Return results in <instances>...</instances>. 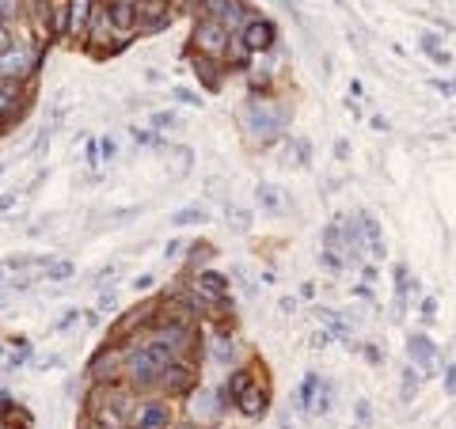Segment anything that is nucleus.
<instances>
[{"instance_id":"obj_1","label":"nucleus","mask_w":456,"mask_h":429,"mask_svg":"<svg viewBox=\"0 0 456 429\" xmlns=\"http://www.w3.org/2000/svg\"><path fill=\"white\" fill-rule=\"evenodd\" d=\"M243 118H247L243 126H247L259 141H270L274 134H281V126H286V110L270 107V103H255V99L243 107Z\"/></svg>"},{"instance_id":"obj_2","label":"nucleus","mask_w":456,"mask_h":429,"mask_svg":"<svg viewBox=\"0 0 456 429\" xmlns=\"http://www.w3.org/2000/svg\"><path fill=\"white\" fill-rule=\"evenodd\" d=\"M129 35H122L115 27V19H110V8H99L95 19H91V49H107V54H115V49L126 46Z\"/></svg>"},{"instance_id":"obj_3","label":"nucleus","mask_w":456,"mask_h":429,"mask_svg":"<svg viewBox=\"0 0 456 429\" xmlns=\"http://www.w3.org/2000/svg\"><path fill=\"white\" fill-rule=\"evenodd\" d=\"M194 46L201 49V54H209V57H225L228 54V27L206 16L194 27Z\"/></svg>"},{"instance_id":"obj_4","label":"nucleus","mask_w":456,"mask_h":429,"mask_svg":"<svg viewBox=\"0 0 456 429\" xmlns=\"http://www.w3.org/2000/svg\"><path fill=\"white\" fill-rule=\"evenodd\" d=\"M160 369H164V365H160L156 357H152V350H148V346H141V350H134V353L126 357V372H129V380H134V384H141V387L156 384Z\"/></svg>"},{"instance_id":"obj_5","label":"nucleus","mask_w":456,"mask_h":429,"mask_svg":"<svg viewBox=\"0 0 456 429\" xmlns=\"http://www.w3.org/2000/svg\"><path fill=\"white\" fill-rule=\"evenodd\" d=\"M134 8H137V23H141V30H145V35H156V30H164L168 19H171V12H168L164 0H137Z\"/></svg>"},{"instance_id":"obj_6","label":"nucleus","mask_w":456,"mask_h":429,"mask_svg":"<svg viewBox=\"0 0 456 429\" xmlns=\"http://www.w3.org/2000/svg\"><path fill=\"white\" fill-rule=\"evenodd\" d=\"M240 42H243V49H251V54L274 46V23H270V19H247V23H243Z\"/></svg>"},{"instance_id":"obj_7","label":"nucleus","mask_w":456,"mask_h":429,"mask_svg":"<svg viewBox=\"0 0 456 429\" xmlns=\"http://www.w3.org/2000/svg\"><path fill=\"white\" fill-rule=\"evenodd\" d=\"M35 49H8V54H0V76H27V73H35Z\"/></svg>"},{"instance_id":"obj_8","label":"nucleus","mask_w":456,"mask_h":429,"mask_svg":"<svg viewBox=\"0 0 456 429\" xmlns=\"http://www.w3.org/2000/svg\"><path fill=\"white\" fill-rule=\"evenodd\" d=\"M206 16L209 19H217V23H225L228 30H236L243 27V8H240V0H206Z\"/></svg>"},{"instance_id":"obj_9","label":"nucleus","mask_w":456,"mask_h":429,"mask_svg":"<svg viewBox=\"0 0 456 429\" xmlns=\"http://www.w3.org/2000/svg\"><path fill=\"white\" fill-rule=\"evenodd\" d=\"M194 281H198V293L213 304H221L228 296V281H225V274H217V270H201Z\"/></svg>"},{"instance_id":"obj_10","label":"nucleus","mask_w":456,"mask_h":429,"mask_svg":"<svg viewBox=\"0 0 456 429\" xmlns=\"http://www.w3.org/2000/svg\"><path fill=\"white\" fill-rule=\"evenodd\" d=\"M137 429H168L171 425V411L164 403H141V411H137Z\"/></svg>"},{"instance_id":"obj_11","label":"nucleus","mask_w":456,"mask_h":429,"mask_svg":"<svg viewBox=\"0 0 456 429\" xmlns=\"http://www.w3.org/2000/svg\"><path fill=\"white\" fill-rule=\"evenodd\" d=\"M156 380L164 384L168 392H187V387L194 384V372H190L187 365L171 361V365H164V369H160V376H156Z\"/></svg>"},{"instance_id":"obj_12","label":"nucleus","mask_w":456,"mask_h":429,"mask_svg":"<svg viewBox=\"0 0 456 429\" xmlns=\"http://www.w3.org/2000/svg\"><path fill=\"white\" fill-rule=\"evenodd\" d=\"M407 353H411V361L419 365V369H433V365H438V350H433V342L426 339V334H411Z\"/></svg>"},{"instance_id":"obj_13","label":"nucleus","mask_w":456,"mask_h":429,"mask_svg":"<svg viewBox=\"0 0 456 429\" xmlns=\"http://www.w3.org/2000/svg\"><path fill=\"white\" fill-rule=\"evenodd\" d=\"M236 403H240V411L247 418H262V414H267V392H262V387H247Z\"/></svg>"},{"instance_id":"obj_14","label":"nucleus","mask_w":456,"mask_h":429,"mask_svg":"<svg viewBox=\"0 0 456 429\" xmlns=\"http://www.w3.org/2000/svg\"><path fill=\"white\" fill-rule=\"evenodd\" d=\"M110 19H115V27L122 35H129V30H134V19H137L134 0H115V4H110Z\"/></svg>"},{"instance_id":"obj_15","label":"nucleus","mask_w":456,"mask_h":429,"mask_svg":"<svg viewBox=\"0 0 456 429\" xmlns=\"http://www.w3.org/2000/svg\"><path fill=\"white\" fill-rule=\"evenodd\" d=\"M115 372H118V350L95 353V361H91V376H95V380H110Z\"/></svg>"},{"instance_id":"obj_16","label":"nucleus","mask_w":456,"mask_h":429,"mask_svg":"<svg viewBox=\"0 0 456 429\" xmlns=\"http://www.w3.org/2000/svg\"><path fill=\"white\" fill-rule=\"evenodd\" d=\"M16 103H19V80H12V76H0V118H4V114H12Z\"/></svg>"},{"instance_id":"obj_17","label":"nucleus","mask_w":456,"mask_h":429,"mask_svg":"<svg viewBox=\"0 0 456 429\" xmlns=\"http://www.w3.org/2000/svg\"><path fill=\"white\" fill-rule=\"evenodd\" d=\"M88 8H91V0H73V4H69V30H73V35H80V30L88 27Z\"/></svg>"},{"instance_id":"obj_18","label":"nucleus","mask_w":456,"mask_h":429,"mask_svg":"<svg viewBox=\"0 0 456 429\" xmlns=\"http://www.w3.org/2000/svg\"><path fill=\"white\" fill-rule=\"evenodd\" d=\"M361 228H365V247H369L373 254H384V236H380L377 221H373V217H361Z\"/></svg>"},{"instance_id":"obj_19","label":"nucleus","mask_w":456,"mask_h":429,"mask_svg":"<svg viewBox=\"0 0 456 429\" xmlns=\"http://www.w3.org/2000/svg\"><path fill=\"white\" fill-rule=\"evenodd\" d=\"M190 414H194L198 422H206V418L217 414V399H209V392H198V399H190Z\"/></svg>"},{"instance_id":"obj_20","label":"nucleus","mask_w":456,"mask_h":429,"mask_svg":"<svg viewBox=\"0 0 456 429\" xmlns=\"http://www.w3.org/2000/svg\"><path fill=\"white\" fill-rule=\"evenodd\" d=\"M213 361H217V365L232 361V339H228V334H217V339H213Z\"/></svg>"},{"instance_id":"obj_21","label":"nucleus","mask_w":456,"mask_h":429,"mask_svg":"<svg viewBox=\"0 0 456 429\" xmlns=\"http://www.w3.org/2000/svg\"><path fill=\"white\" fill-rule=\"evenodd\" d=\"M247 387H251V376H247V372H232V380H228V387H225V399H240Z\"/></svg>"},{"instance_id":"obj_22","label":"nucleus","mask_w":456,"mask_h":429,"mask_svg":"<svg viewBox=\"0 0 456 429\" xmlns=\"http://www.w3.org/2000/svg\"><path fill=\"white\" fill-rule=\"evenodd\" d=\"M8 266H12V270H27V266H46V259H38V254H12V259H8Z\"/></svg>"},{"instance_id":"obj_23","label":"nucleus","mask_w":456,"mask_h":429,"mask_svg":"<svg viewBox=\"0 0 456 429\" xmlns=\"http://www.w3.org/2000/svg\"><path fill=\"white\" fill-rule=\"evenodd\" d=\"M171 221H175V224H201V221H206V213L190 206V209H179V213H175V217H171Z\"/></svg>"},{"instance_id":"obj_24","label":"nucleus","mask_w":456,"mask_h":429,"mask_svg":"<svg viewBox=\"0 0 456 429\" xmlns=\"http://www.w3.org/2000/svg\"><path fill=\"white\" fill-rule=\"evenodd\" d=\"M259 201H262V206H267L270 213H278V209H281V198H278V194H274L270 187H262V182H259Z\"/></svg>"},{"instance_id":"obj_25","label":"nucleus","mask_w":456,"mask_h":429,"mask_svg":"<svg viewBox=\"0 0 456 429\" xmlns=\"http://www.w3.org/2000/svg\"><path fill=\"white\" fill-rule=\"evenodd\" d=\"M194 73H198L201 80H206L209 88H217V73H213V65H209V61H194Z\"/></svg>"},{"instance_id":"obj_26","label":"nucleus","mask_w":456,"mask_h":429,"mask_svg":"<svg viewBox=\"0 0 456 429\" xmlns=\"http://www.w3.org/2000/svg\"><path fill=\"white\" fill-rule=\"evenodd\" d=\"M49 278H54V281L73 278V262H54V266H49Z\"/></svg>"},{"instance_id":"obj_27","label":"nucleus","mask_w":456,"mask_h":429,"mask_svg":"<svg viewBox=\"0 0 456 429\" xmlns=\"http://www.w3.org/2000/svg\"><path fill=\"white\" fill-rule=\"evenodd\" d=\"M152 126L156 129H175V114H171V110H160V114H152Z\"/></svg>"},{"instance_id":"obj_28","label":"nucleus","mask_w":456,"mask_h":429,"mask_svg":"<svg viewBox=\"0 0 456 429\" xmlns=\"http://www.w3.org/2000/svg\"><path fill=\"white\" fill-rule=\"evenodd\" d=\"M414 392H419V376L407 369V372H403V399H411Z\"/></svg>"},{"instance_id":"obj_29","label":"nucleus","mask_w":456,"mask_h":429,"mask_svg":"<svg viewBox=\"0 0 456 429\" xmlns=\"http://www.w3.org/2000/svg\"><path fill=\"white\" fill-rule=\"evenodd\" d=\"M19 12V0H0V19H12Z\"/></svg>"},{"instance_id":"obj_30","label":"nucleus","mask_w":456,"mask_h":429,"mask_svg":"<svg viewBox=\"0 0 456 429\" xmlns=\"http://www.w3.org/2000/svg\"><path fill=\"white\" fill-rule=\"evenodd\" d=\"M8 49H12V30L0 23V54H8Z\"/></svg>"},{"instance_id":"obj_31","label":"nucleus","mask_w":456,"mask_h":429,"mask_svg":"<svg viewBox=\"0 0 456 429\" xmlns=\"http://www.w3.org/2000/svg\"><path fill=\"white\" fill-rule=\"evenodd\" d=\"M175 95L182 99V103H198V95H190V91H187V88H175Z\"/></svg>"},{"instance_id":"obj_32","label":"nucleus","mask_w":456,"mask_h":429,"mask_svg":"<svg viewBox=\"0 0 456 429\" xmlns=\"http://www.w3.org/2000/svg\"><path fill=\"white\" fill-rule=\"evenodd\" d=\"M99 148H103V156H107V160L115 156V141H110V137H107V141H99Z\"/></svg>"},{"instance_id":"obj_33","label":"nucleus","mask_w":456,"mask_h":429,"mask_svg":"<svg viewBox=\"0 0 456 429\" xmlns=\"http://www.w3.org/2000/svg\"><path fill=\"white\" fill-rule=\"evenodd\" d=\"M4 411H12V395L0 392V414H4Z\"/></svg>"},{"instance_id":"obj_34","label":"nucleus","mask_w":456,"mask_h":429,"mask_svg":"<svg viewBox=\"0 0 456 429\" xmlns=\"http://www.w3.org/2000/svg\"><path fill=\"white\" fill-rule=\"evenodd\" d=\"M179 243H182V240H168V247H164L168 259H171V254H179Z\"/></svg>"},{"instance_id":"obj_35","label":"nucleus","mask_w":456,"mask_h":429,"mask_svg":"<svg viewBox=\"0 0 456 429\" xmlns=\"http://www.w3.org/2000/svg\"><path fill=\"white\" fill-rule=\"evenodd\" d=\"M182 429H198V425H182Z\"/></svg>"},{"instance_id":"obj_36","label":"nucleus","mask_w":456,"mask_h":429,"mask_svg":"<svg viewBox=\"0 0 456 429\" xmlns=\"http://www.w3.org/2000/svg\"><path fill=\"white\" fill-rule=\"evenodd\" d=\"M281 429H293V425H289V422H286V425H281Z\"/></svg>"},{"instance_id":"obj_37","label":"nucleus","mask_w":456,"mask_h":429,"mask_svg":"<svg viewBox=\"0 0 456 429\" xmlns=\"http://www.w3.org/2000/svg\"><path fill=\"white\" fill-rule=\"evenodd\" d=\"M88 429H99V425H88Z\"/></svg>"},{"instance_id":"obj_38","label":"nucleus","mask_w":456,"mask_h":429,"mask_svg":"<svg viewBox=\"0 0 456 429\" xmlns=\"http://www.w3.org/2000/svg\"><path fill=\"white\" fill-rule=\"evenodd\" d=\"M0 281H4V274H0Z\"/></svg>"},{"instance_id":"obj_39","label":"nucleus","mask_w":456,"mask_h":429,"mask_svg":"<svg viewBox=\"0 0 456 429\" xmlns=\"http://www.w3.org/2000/svg\"><path fill=\"white\" fill-rule=\"evenodd\" d=\"M201 4H206V0H201Z\"/></svg>"}]
</instances>
